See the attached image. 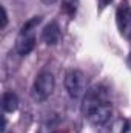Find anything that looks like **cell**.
Here are the masks:
<instances>
[{"label": "cell", "instance_id": "6da1fadb", "mask_svg": "<svg viewBox=\"0 0 131 133\" xmlns=\"http://www.w3.org/2000/svg\"><path fill=\"white\" fill-rule=\"evenodd\" d=\"M82 111L85 118L90 121V124H93L94 127H102L108 124V121L111 119L113 107L110 101H103V102H94V104H83Z\"/></svg>", "mask_w": 131, "mask_h": 133}, {"label": "cell", "instance_id": "7a4b0ae2", "mask_svg": "<svg viewBox=\"0 0 131 133\" xmlns=\"http://www.w3.org/2000/svg\"><path fill=\"white\" fill-rule=\"evenodd\" d=\"M63 84H65L66 93L72 99H77L86 93L85 91L86 90V79H85L83 73L79 70H68L65 74Z\"/></svg>", "mask_w": 131, "mask_h": 133}, {"label": "cell", "instance_id": "3957f363", "mask_svg": "<svg viewBox=\"0 0 131 133\" xmlns=\"http://www.w3.org/2000/svg\"><path fill=\"white\" fill-rule=\"evenodd\" d=\"M54 87H56V81H54V76L48 71H43L40 73L35 81H34L33 85V93L34 98L37 101H45L48 99L53 91H54Z\"/></svg>", "mask_w": 131, "mask_h": 133}, {"label": "cell", "instance_id": "277c9868", "mask_svg": "<svg viewBox=\"0 0 131 133\" xmlns=\"http://www.w3.org/2000/svg\"><path fill=\"white\" fill-rule=\"evenodd\" d=\"M117 25L123 36L131 37V8L120 6L117 9Z\"/></svg>", "mask_w": 131, "mask_h": 133}, {"label": "cell", "instance_id": "5b68a950", "mask_svg": "<svg viewBox=\"0 0 131 133\" xmlns=\"http://www.w3.org/2000/svg\"><path fill=\"white\" fill-rule=\"evenodd\" d=\"M60 37H62V33H60V28L56 22H51L45 26V30L42 31V39L46 45L49 46H54L60 42Z\"/></svg>", "mask_w": 131, "mask_h": 133}, {"label": "cell", "instance_id": "8992f818", "mask_svg": "<svg viewBox=\"0 0 131 133\" xmlns=\"http://www.w3.org/2000/svg\"><path fill=\"white\" fill-rule=\"evenodd\" d=\"M35 46V37L33 34L28 36H20L19 42H17V54L19 56H28Z\"/></svg>", "mask_w": 131, "mask_h": 133}, {"label": "cell", "instance_id": "52a82bcc", "mask_svg": "<svg viewBox=\"0 0 131 133\" xmlns=\"http://www.w3.org/2000/svg\"><path fill=\"white\" fill-rule=\"evenodd\" d=\"M17 107H19V98H17L16 93H12V91L3 93V96H2V108H3V111L12 113V111L17 110Z\"/></svg>", "mask_w": 131, "mask_h": 133}, {"label": "cell", "instance_id": "ba28073f", "mask_svg": "<svg viewBox=\"0 0 131 133\" xmlns=\"http://www.w3.org/2000/svg\"><path fill=\"white\" fill-rule=\"evenodd\" d=\"M40 22H42V17H40V16H34V17H31L28 22L23 23V26H22V30H20V36H28Z\"/></svg>", "mask_w": 131, "mask_h": 133}, {"label": "cell", "instance_id": "9c48e42d", "mask_svg": "<svg viewBox=\"0 0 131 133\" xmlns=\"http://www.w3.org/2000/svg\"><path fill=\"white\" fill-rule=\"evenodd\" d=\"M77 5H79V0H62V9L65 11L66 14H69V16L76 14Z\"/></svg>", "mask_w": 131, "mask_h": 133}, {"label": "cell", "instance_id": "30bf717a", "mask_svg": "<svg viewBox=\"0 0 131 133\" xmlns=\"http://www.w3.org/2000/svg\"><path fill=\"white\" fill-rule=\"evenodd\" d=\"M0 11H2V23H0V28L3 30L8 25V12H6L5 6H0Z\"/></svg>", "mask_w": 131, "mask_h": 133}, {"label": "cell", "instance_id": "8fae6325", "mask_svg": "<svg viewBox=\"0 0 131 133\" xmlns=\"http://www.w3.org/2000/svg\"><path fill=\"white\" fill-rule=\"evenodd\" d=\"M120 133H131V122H128V121H123V127H122Z\"/></svg>", "mask_w": 131, "mask_h": 133}, {"label": "cell", "instance_id": "7c38bea8", "mask_svg": "<svg viewBox=\"0 0 131 133\" xmlns=\"http://www.w3.org/2000/svg\"><path fill=\"white\" fill-rule=\"evenodd\" d=\"M5 130H6V118L2 116V129H0V133H5Z\"/></svg>", "mask_w": 131, "mask_h": 133}, {"label": "cell", "instance_id": "4fadbf2b", "mask_svg": "<svg viewBox=\"0 0 131 133\" xmlns=\"http://www.w3.org/2000/svg\"><path fill=\"white\" fill-rule=\"evenodd\" d=\"M43 3H46V5H53V3H56L57 0H42Z\"/></svg>", "mask_w": 131, "mask_h": 133}, {"label": "cell", "instance_id": "5bb4252c", "mask_svg": "<svg viewBox=\"0 0 131 133\" xmlns=\"http://www.w3.org/2000/svg\"><path fill=\"white\" fill-rule=\"evenodd\" d=\"M108 2H110V0H100V6H102V8H103V6H106V5H108Z\"/></svg>", "mask_w": 131, "mask_h": 133}, {"label": "cell", "instance_id": "9a60e30c", "mask_svg": "<svg viewBox=\"0 0 131 133\" xmlns=\"http://www.w3.org/2000/svg\"><path fill=\"white\" fill-rule=\"evenodd\" d=\"M128 65L131 66V53H130V56H128Z\"/></svg>", "mask_w": 131, "mask_h": 133}]
</instances>
